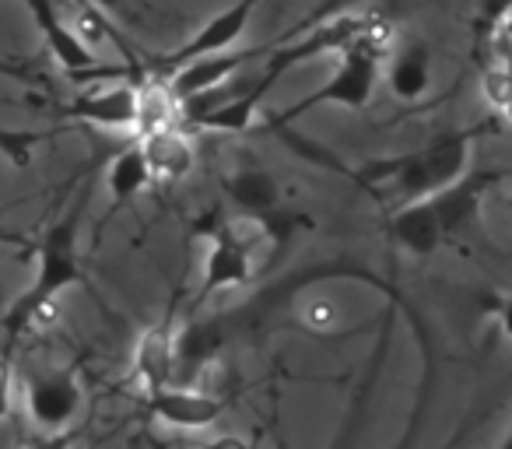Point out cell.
I'll use <instances>...</instances> for the list:
<instances>
[{"label":"cell","instance_id":"obj_11","mask_svg":"<svg viewBox=\"0 0 512 449\" xmlns=\"http://www.w3.org/2000/svg\"><path fill=\"white\" fill-rule=\"evenodd\" d=\"M134 379L148 397L176 383V330L169 323L144 330L134 348Z\"/></svg>","mask_w":512,"mask_h":449},{"label":"cell","instance_id":"obj_29","mask_svg":"<svg viewBox=\"0 0 512 449\" xmlns=\"http://www.w3.org/2000/svg\"><path fill=\"white\" fill-rule=\"evenodd\" d=\"M502 116H505V120H509V123H512V102H509V106H505V109H502Z\"/></svg>","mask_w":512,"mask_h":449},{"label":"cell","instance_id":"obj_5","mask_svg":"<svg viewBox=\"0 0 512 449\" xmlns=\"http://www.w3.org/2000/svg\"><path fill=\"white\" fill-rule=\"evenodd\" d=\"M372 25H376V22H372V18H365V15H337V18H330V22H323L320 29H309L306 36H299L295 43L281 46L274 57H267V71L281 78L285 71L306 64V60L341 57V53L348 50L351 43H358V39H362Z\"/></svg>","mask_w":512,"mask_h":449},{"label":"cell","instance_id":"obj_1","mask_svg":"<svg viewBox=\"0 0 512 449\" xmlns=\"http://www.w3.org/2000/svg\"><path fill=\"white\" fill-rule=\"evenodd\" d=\"M81 211H85V200H78L64 218L53 221L50 229L43 232V239H39L32 285L11 302L4 320H0V327H4V351H8V355L18 337L36 327V323H43L50 313H57L60 295L85 278V271H81V253H78Z\"/></svg>","mask_w":512,"mask_h":449},{"label":"cell","instance_id":"obj_16","mask_svg":"<svg viewBox=\"0 0 512 449\" xmlns=\"http://www.w3.org/2000/svg\"><path fill=\"white\" fill-rule=\"evenodd\" d=\"M274 81H278V74L264 71L256 81H249L246 92L235 95L232 102H225V106H221L218 113H211V116H204V120H197L193 127L207 130V134H246V130L253 127L256 109H260L264 95L274 88Z\"/></svg>","mask_w":512,"mask_h":449},{"label":"cell","instance_id":"obj_8","mask_svg":"<svg viewBox=\"0 0 512 449\" xmlns=\"http://www.w3.org/2000/svg\"><path fill=\"white\" fill-rule=\"evenodd\" d=\"M253 278V246L242 239L239 221H221L211 232V246L204 257V285L200 292L214 295L225 288H239Z\"/></svg>","mask_w":512,"mask_h":449},{"label":"cell","instance_id":"obj_7","mask_svg":"<svg viewBox=\"0 0 512 449\" xmlns=\"http://www.w3.org/2000/svg\"><path fill=\"white\" fill-rule=\"evenodd\" d=\"M29 15H32V22H36V29H39V36H43L46 50H50V57L57 60L71 78L92 81L95 74H99V57H95L92 46H88L85 39L71 29V22H67L64 11L53 8V4H46V0H29Z\"/></svg>","mask_w":512,"mask_h":449},{"label":"cell","instance_id":"obj_10","mask_svg":"<svg viewBox=\"0 0 512 449\" xmlns=\"http://www.w3.org/2000/svg\"><path fill=\"white\" fill-rule=\"evenodd\" d=\"M148 411L179 432H200L221 418V400L197 386H169V390L148 397Z\"/></svg>","mask_w":512,"mask_h":449},{"label":"cell","instance_id":"obj_24","mask_svg":"<svg viewBox=\"0 0 512 449\" xmlns=\"http://www.w3.org/2000/svg\"><path fill=\"white\" fill-rule=\"evenodd\" d=\"M306 320H309V327H316V330H330V327H334V323H337V309H334V302H327V299L309 302Z\"/></svg>","mask_w":512,"mask_h":449},{"label":"cell","instance_id":"obj_31","mask_svg":"<svg viewBox=\"0 0 512 449\" xmlns=\"http://www.w3.org/2000/svg\"><path fill=\"white\" fill-rule=\"evenodd\" d=\"M509 214H512V200H509Z\"/></svg>","mask_w":512,"mask_h":449},{"label":"cell","instance_id":"obj_17","mask_svg":"<svg viewBox=\"0 0 512 449\" xmlns=\"http://www.w3.org/2000/svg\"><path fill=\"white\" fill-rule=\"evenodd\" d=\"M225 193L246 218H256V221H267L281 204L278 183H274V176L264 169H242V172H235V176H228Z\"/></svg>","mask_w":512,"mask_h":449},{"label":"cell","instance_id":"obj_6","mask_svg":"<svg viewBox=\"0 0 512 449\" xmlns=\"http://www.w3.org/2000/svg\"><path fill=\"white\" fill-rule=\"evenodd\" d=\"M25 407H29V418L36 421V428H43L46 435H64V428L81 411L78 376L67 369L32 376L29 386H25Z\"/></svg>","mask_w":512,"mask_h":449},{"label":"cell","instance_id":"obj_22","mask_svg":"<svg viewBox=\"0 0 512 449\" xmlns=\"http://www.w3.org/2000/svg\"><path fill=\"white\" fill-rule=\"evenodd\" d=\"M481 95L495 113H502L512 102V67L509 64H495L481 74Z\"/></svg>","mask_w":512,"mask_h":449},{"label":"cell","instance_id":"obj_3","mask_svg":"<svg viewBox=\"0 0 512 449\" xmlns=\"http://www.w3.org/2000/svg\"><path fill=\"white\" fill-rule=\"evenodd\" d=\"M467 165H470V134L453 130V134H439L425 148L390 162V169L383 172L397 186L400 204H418V200H432L439 193H446L449 186L460 183L470 172Z\"/></svg>","mask_w":512,"mask_h":449},{"label":"cell","instance_id":"obj_12","mask_svg":"<svg viewBox=\"0 0 512 449\" xmlns=\"http://www.w3.org/2000/svg\"><path fill=\"white\" fill-rule=\"evenodd\" d=\"M253 57H256V53H239V50H235V53H221V57L197 60V64L179 67L172 78H165V85H169L176 106H183L186 99H197V95L214 92V88H225L228 81H232Z\"/></svg>","mask_w":512,"mask_h":449},{"label":"cell","instance_id":"obj_23","mask_svg":"<svg viewBox=\"0 0 512 449\" xmlns=\"http://www.w3.org/2000/svg\"><path fill=\"white\" fill-rule=\"evenodd\" d=\"M11 411H15V369L8 351H0V421H8Z\"/></svg>","mask_w":512,"mask_h":449},{"label":"cell","instance_id":"obj_2","mask_svg":"<svg viewBox=\"0 0 512 449\" xmlns=\"http://www.w3.org/2000/svg\"><path fill=\"white\" fill-rule=\"evenodd\" d=\"M386 53H390V29L376 22L358 43H351L348 50L337 57V67L327 78V85H320L316 92H309L306 99H299L295 106H288L285 113H278L271 120V127H285V123L299 120V116L313 113V109H320V106L365 109L372 92H376L379 78H383Z\"/></svg>","mask_w":512,"mask_h":449},{"label":"cell","instance_id":"obj_30","mask_svg":"<svg viewBox=\"0 0 512 449\" xmlns=\"http://www.w3.org/2000/svg\"><path fill=\"white\" fill-rule=\"evenodd\" d=\"M502 449H512V435H509V439H505V446Z\"/></svg>","mask_w":512,"mask_h":449},{"label":"cell","instance_id":"obj_4","mask_svg":"<svg viewBox=\"0 0 512 449\" xmlns=\"http://www.w3.org/2000/svg\"><path fill=\"white\" fill-rule=\"evenodd\" d=\"M253 4H235V8H225L218 11L214 18H207L183 46L162 57L155 67H151V78H172L179 67L186 64H197V60H207V57H221V53H232V46L246 36L249 29V18H253Z\"/></svg>","mask_w":512,"mask_h":449},{"label":"cell","instance_id":"obj_28","mask_svg":"<svg viewBox=\"0 0 512 449\" xmlns=\"http://www.w3.org/2000/svg\"><path fill=\"white\" fill-rule=\"evenodd\" d=\"M36 449H67V439H64V435H50V439H46L43 446H36Z\"/></svg>","mask_w":512,"mask_h":449},{"label":"cell","instance_id":"obj_25","mask_svg":"<svg viewBox=\"0 0 512 449\" xmlns=\"http://www.w3.org/2000/svg\"><path fill=\"white\" fill-rule=\"evenodd\" d=\"M498 323H502V334L512 341V295H505L502 306H498Z\"/></svg>","mask_w":512,"mask_h":449},{"label":"cell","instance_id":"obj_15","mask_svg":"<svg viewBox=\"0 0 512 449\" xmlns=\"http://www.w3.org/2000/svg\"><path fill=\"white\" fill-rule=\"evenodd\" d=\"M386 81H390V92L404 102H414L428 92L432 85V53L425 43H404L400 50L386 53L383 67Z\"/></svg>","mask_w":512,"mask_h":449},{"label":"cell","instance_id":"obj_19","mask_svg":"<svg viewBox=\"0 0 512 449\" xmlns=\"http://www.w3.org/2000/svg\"><path fill=\"white\" fill-rule=\"evenodd\" d=\"M221 337L211 323H186L176 330V383L172 386H190V379L204 369L218 351Z\"/></svg>","mask_w":512,"mask_h":449},{"label":"cell","instance_id":"obj_9","mask_svg":"<svg viewBox=\"0 0 512 449\" xmlns=\"http://www.w3.org/2000/svg\"><path fill=\"white\" fill-rule=\"evenodd\" d=\"M71 116L102 130H137V81H109L71 102Z\"/></svg>","mask_w":512,"mask_h":449},{"label":"cell","instance_id":"obj_20","mask_svg":"<svg viewBox=\"0 0 512 449\" xmlns=\"http://www.w3.org/2000/svg\"><path fill=\"white\" fill-rule=\"evenodd\" d=\"M179 127V106L162 78L137 81V137Z\"/></svg>","mask_w":512,"mask_h":449},{"label":"cell","instance_id":"obj_27","mask_svg":"<svg viewBox=\"0 0 512 449\" xmlns=\"http://www.w3.org/2000/svg\"><path fill=\"white\" fill-rule=\"evenodd\" d=\"M498 36H502L505 43L512 46V8H505V11H502V25H498Z\"/></svg>","mask_w":512,"mask_h":449},{"label":"cell","instance_id":"obj_26","mask_svg":"<svg viewBox=\"0 0 512 449\" xmlns=\"http://www.w3.org/2000/svg\"><path fill=\"white\" fill-rule=\"evenodd\" d=\"M204 449H253L246 439H235V435H221V439H214V442H207Z\"/></svg>","mask_w":512,"mask_h":449},{"label":"cell","instance_id":"obj_18","mask_svg":"<svg viewBox=\"0 0 512 449\" xmlns=\"http://www.w3.org/2000/svg\"><path fill=\"white\" fill-rule=\"evenodd\" d=\"M481 193H484V179L481 176H463L456 186H449L446 193L432 197L435 218L442 225V236H453V232L467 229L470 221L477 218V207H481Z\"/></svg>","mask_w":512,"mask_h":449},{"label":"cell","instance_id":"obj_21","mask_svg":"<svg viewBox=\"0 0 512 449\" xmlns=\"http://www.w3.org/2000/svg\"><path fill=\"white\" fill-rule=\"evenodd\" d=\"M151 183H155V179H151V169H148V162H144V151L137 141L127 144L106 169V190L116 204H127V200L141 197Z\"/></svg>","mask_w":512,"mask_h":449},{"label":"cell","instance_id":"obj_14","mask_svg":"<svg viewBox=\"0 0 512 449\" xmlns=\"http://www.w3.org/2000/svg\"><path fill=\"white\" fill-rule=\"evenodd\" d=\"M390 236L397 246H404L407 253L414 257H432L439 250L442 236V225L435 218V207L432 200H418V204H400L390 218Z\"/></svg>","mask_w":512,"mask_h":449},{"label":"cell","instance_id":"obj_13","mask_svg":"<svg viewBox=\"0 0 512 449\" xmlns=\"http://www.w3.org/2000/svg\"><path fill=\"white\" fill-rule=\"evenodd\" d=\"M144 151V162L151 169V179H165V183H179L193 172L197 165V148H193L190 134L183 127L158 130V134L137 137Z\"/></svg>","mask_w":512,"mask_h":449}]
</instances>
